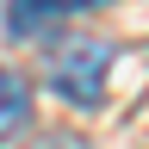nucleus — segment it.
<instances>
[{"instance_id":"1","label":"nucleus","mask_w":149,"mask_h":149,"mask_svg":"<svg viewBox=\"0 0 149 149\" xmlns=\"http://www.w3.org/2000/svg\"><path fill=\"white\" fill-rule=\"evenodd\" d=\"M106 74H112V44L106 37H68V44L50 50V87L81 112L106 100Z\"/></svg>"},{"instance_id":"2","label":"nucleus","mask_w":149,"mask_h":149,"mask_svg":"<svg viewBox=\"0 0 149 149\" xmlns=\"http://www.w3.org/2000/svg\"><path fill=\"white\" fill-rule=\"evenodd\" d=\"M87 6H106V0H13V6H6V37H37L50 19L87 13Z\"/></svg>"},{"instance_id":"3","label":"nucleus","mask_w":149,"mask_h":149,"mask_svg":"<svg viewBox=\"0 0 149 149\" xmlns=\"http://www.w3.org/2000/svg\"><path fill=\"white\" fill-rule=\"evenodd\" d=\"M25 112H31V81L13 74V68H0V143L25 124Z\"/></svg>"}]
</instances>
